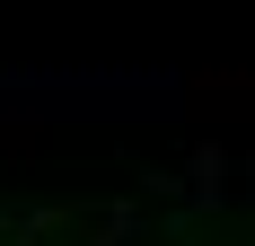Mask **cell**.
I'll list each match as a JSON object with an SVG mask.
<instances>
[{
	"mask_svg": "<svg viewBox=\"0 0 255 246\" xmlns=\"http://www.w3.org/2000/svg\"><path fill=\"white\" fill-rule=\"evenodd\" d=\"M0 115H44L53 97H79L88 115H167L158 97H176V79L150 71H0Z\"/></svg>",
	"mask_w": 255,
	"mask_h": 246,
	"instance_id": "cell-1",
	"label": "cell"
}]
</instances>
